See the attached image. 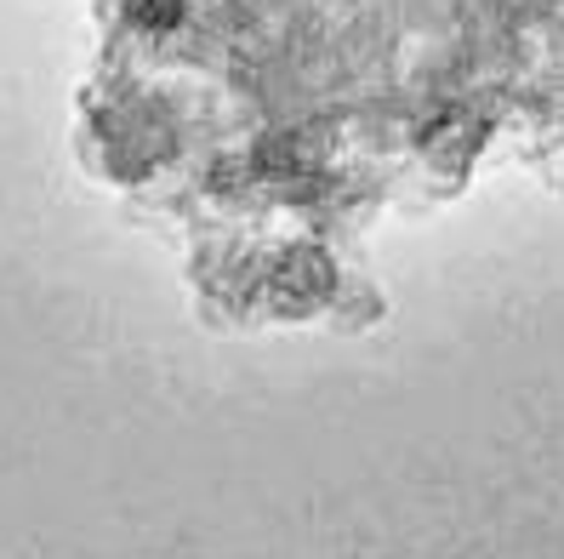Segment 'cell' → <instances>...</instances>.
I'll return each instance as SVG.
<instances>
[{
	"instance_id": "1",
	"label": "cell",
	"mask_w": 564,
	"mask_h": 559,
	"mask_svg": "<svg viewBox=\"0 0 564 559\" xmlns=\"http://www.w3.org/2000/svg\"><path fill=\"white\" fill-rule=\"evenodd\" d=\"M138 12H143V18H154V23H165V18H177V0H143Z\"/></svg>"
}]
</instances>
